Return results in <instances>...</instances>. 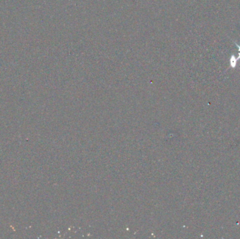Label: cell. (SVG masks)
Segmentation results:
<instances>
[{
  "instance_id": "obj_2",
  "label": "cell",
  "mask_w": 240,
  "mask_h": 239,
  "mask_svg": "<svg viewBox=\"0 0 240 239\" xmlns=\"http://www.w3.org/2000/svg\"><path fill=\"white\" fill-rule=\"evenodd\" d=\"M234 44H235V45H236V46H237V47H238V49H239V51L240 52V46H239V45H238V44H237L236 43V42H234Z\"/></svg>"
},
{
  "instance_id": "obj_3",
  "label": "cell",
  "mask_w": 240,
  "mask_h": 239,
  "mask_svg": "<svg viewBox=\"0 0 240 239\" xmlns=\"http://www.w3.org/2000/svg\"><path fill=\"white\" fill-rule=\"evenodd\" d=\"M237 60H240V52H239V57L237 58Z\"/></svg>"
},
{
  "instance_id": "obj_1",
  "label": "cell",
  "mask_w": 240,
  "mask_h": 239,
  "mask_svg": "<svg viewBox=\"0 0 240 239\" xmlns=\"http://www.w3.org/2000/svg\"><path fill=\"white\" fill-rule=\"evenodd\" d=\"M237 60H237V58H236L234 55H231V57L230 58V65L232 68H235L237 67Z\"/></svg>"
}]
</instances>
